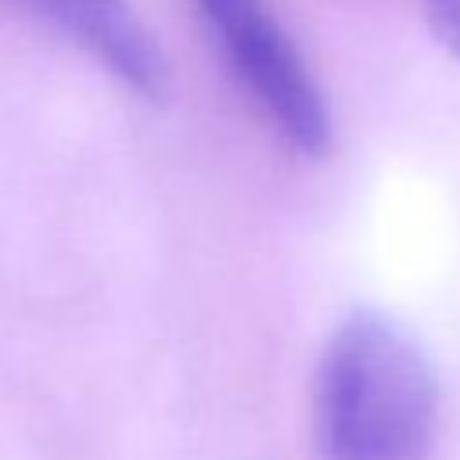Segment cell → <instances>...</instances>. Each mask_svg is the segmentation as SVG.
Wrapping results in <instances>:
<instances>
[{"instance_id": "obj_3", "label": "cell", "mask_w": 460, "mask_h": 460, "mask_svg": "<svg viewBox=\"0 0 460 460\" xmlns=\"http://www.w3.org/2000/svg\"><path fill=\"white\" fill-rule=\"evenodd\" d=\"M86 50L126 90L162 101L169 90V61L129 0H4Z\"/></svg>"}, {"instance_id": "obj_4", "label": "cell", "mask_w": 460, "mask_h": 460, "mask_svg": "<svg viewBox=\"0 0 460 460\" xmlns=\"http://www.w3.org/2000/svg\"><path fill=\"white\" fill-rule=\"evenodd\" d=\"M420 7L438 47L460 61V0H420Z\"/></svg>"}, {"instance_id": "obj_1", "label": "cell", "mask_w": 460, "mask_h": 460, "mask_svg": "<svg viewBox=\"0 0 460 460\" xmlns=\"http://www.w3.org/2000/svg\"><path fill=\"white\" fill-rule=\"evenodd\" d=\"M309 402L316 460H431L438 377L385 313L356 309L327 334Z\"/></svg>"}, {"instance_id": "obj_2", "label": "cell", "mask_w": 460, "mask_h": 460, "mask_svg": "<svg viewBox=\"0 0 460 460\" xmlns=\"http://www.w3.org/2000/svg\"><path fill=\"white\" fill-rule=\"evenodd\" d=\"M216 36L234 79L252 97L259 115L298 155L331 147L327 101L266 0H194Z\"/></svg>"}]
</instances>
